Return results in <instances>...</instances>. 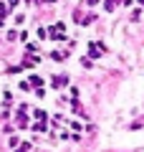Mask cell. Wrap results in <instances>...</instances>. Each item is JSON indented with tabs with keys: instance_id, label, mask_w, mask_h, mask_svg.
Masks as SVG:
<instances>
[{
	"instance_id": "obj_1",
	"label": "cell",
	"mask_w": 144,
	"mask_h": 152,
	"mask_svg": "<svg viewBox=\"0 0 144 152\" xmlns=\"http://www.w3.org/2000/svg\"><path fill=\"white\" fill-rule=\"evenodd\" d=\"M66 81H68L66 76H56V79H53V89H61V86H63Z\"/></svg>"
},
{
	"instance_id": "obj_2",
	"label": "cell",
	"mask_w": 144,
	"mask_h": 152,
	"mask_svg": "<svg viewBox=\"0 0 144 152\" xmlns=\"http://www.w3.org/2000/svg\"><path fill=\"white\" fill-rule=\"evenodd\" d=\"M101 51H104V48H94V43H91V48H89V53H91V56H94V58H96V56H101Z\"/></svg>"
},
{
	"instance_id": "obj_3",
	"label": "cell",
	"mask_w": 144,
	"mask_h": 152,
	"mask_svg": "<svg viewBox=\"0 0 144 152\" xmlns=\"http://www.w3.org/2000/svg\"><path fill=\"white\" fill-rule=\"evenodd\" d=\"M28 84H31V86H41V76H31V81H28Z\"/></svg>"
},
{
	"instance_id": "obj_4",
	"label": "cell",
	"mask_w": 144,
	"mask_h": 152,
	"mask_svg": "<svg viewBox=\"0 0 144 152\" xmlns=\"http://www.w3.org/2000/svg\"><path fill=\"white\" fill-rule=\"evenodd\" d=\"M119 0H106V10H114V5H116Z\"/></svg>"
},
{
	"instance_id": "obj_5",
	"label": "cell",
	"mask_w": 144,
	"mask_h": 152,
	"mask_svg": "<svg viewBox=\"0 0 144 152\" xmlns=\"http://www.w3.org/2000/svg\"><path fill=\"white\" fill-rule=\"evenodd\" d=\"M101 0H86V5H99Z\"/></svg>"
}]
</instances>
